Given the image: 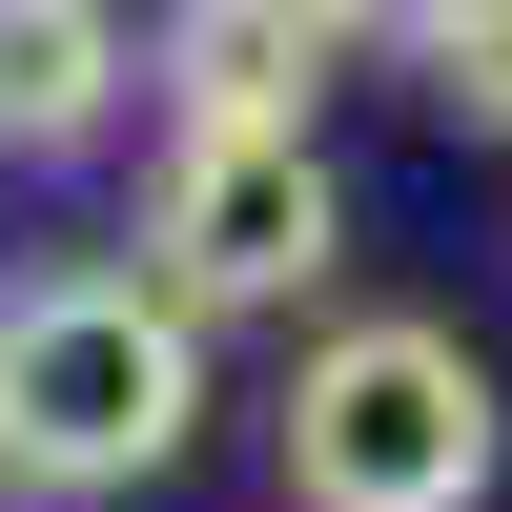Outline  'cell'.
<instances>
[{
  "label": "cell",
  "mask_w": 512,
  "mask_h": 512,
  "mask_svg": "<svg viewBox=\"0 0 512 512\" xmlns=\"http://www.w3.org/2000/svg\"><path fill=\"white\" fill-rule=\"evenodd\" d=\"M205 431V308L144 267H41L0 308V472L21 492H144Z\"/></svg>",
  "instance_id": "cell-1"
},
{
  "label": "cell",
  "mask_w": 512,
  "mask_h": 512,
  "mask_svg": "<svg viewBox=\"0 0 512 512\" xmlns=\"http://www.w3.org/2000/svg\"><path fill=\"white\" fill-rule=\"evenodd\" d=\"M512 472V390L472 328L431 308H349L287 369V512H492Z\"/></svg>",
  "instance_id": "cell-2"
},
{
  "label": "cell",
  "mask_w": 512,
  "mask_h": 512,
  "mask_svg": "<svg viewBox=\"0 0 512 512\" xmlns=\"http://www.w3.org/2000/svg\"><path fill=\"white\" fill-rule=\"evenodd\" d=\"M349 267V185H328L308 123H164V185H144V287L164 308H308Z\"/></svg>",
  "instance_id": "cell-3"
},
{
  "label": "cell",
  "mask_w": 512,
  "mask_h": 512,
  "mask_svg": "<svg viewBox=\"0 0 512 512\" xmlns=\"http://www.w3.org/2000/svg\"><path fill=\"white\" fill-rule=\"evenodd\" d=\"M308 62H328V0H164L144 82L185 123H308Z\"/></svg>",
  "instance_id": "cell-4"
},
{
  "label": "cell",
  "mask_w": 512,
  "mask_h": 512,
  "mask_svg": "<svg viewBox=\"0 0 512 512\" xmlns=\"http://www.w3.org/2000/svg\"><path fill=\"white\" fill-rule=\"evenodd\" d=\"M123 82H144V41L103 0H0V144H82Z\"/></svg>",
  "instance_id": "cell-5"
},
{
  "label": "cell",
  "mask_w": 512,
  "mask_h": 512,
  "mask_svg": "<svg viewBox=\"0 0 512 512\" xmlns=\"http://www.w3.org/2000/svg\"><path fill=\"white\" fill-rule=\"evenodd\" d=\"M431 103L472 123V144H512V0H472V21L431 41Z\"/></svg>",
  "instance_id": "cell-6"
},
{
  "label": "cell",
  "mask_w": 512,
  "mask_h": 512,
  "mask_svg": "<svg viewBox=\"0 0 512 512\" xmlns=\"http://www.w3.org/2000/svg\"><path fill=\"white\" fill-rule=\"evenodd\" d=\"M451 21H472V0H328V41H410V62H431Z\"/></svg>",
  "instance_id": "cell-7"
}]
</instances>
